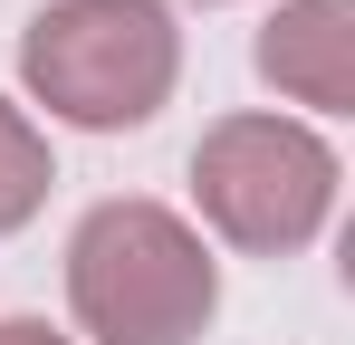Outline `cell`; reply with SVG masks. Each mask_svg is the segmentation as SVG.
<instances>
[{
    "mask_svg": "<svg viewBox=\"0 0 355 345\" xmlns=\"http://www.w3.org/2000/svg\"><path fill=\"white\" fill-rule=\"evenodd\" d=\"M0 345H67L49 317H0Z\"/></svg>",
    "mask_w": 355,
    "mask_h": 345,
    "instance_id": "8992f818",
    "label": "cell"
},
{
    "mask_svg": "<svg viewBox=\"0 0 355 345\" xmlns=\"http://www.w3.org/2000/svg\"><path fill=\"white\" fill-rule=\"evenodd\" d=\"M250 57L279 96L317 115H355V0H279Z\"/></svg>",
    "mask_w": 355,
    "mask_h": 345,
    "instance_id": "277c9868",
    "label": "cell"
},
{
    "mask_svg": "<svg viewBox=\"0 0 355 345\" xmlns=\"http://www.w3.org/2000/svg\"><path fill=\"white\" fill-rule=\"evenodd\" d=\"M49 182H58V163H49V134H39L29 115L10 106V96H0V240L39 221Z\"/></svg>",
    "mask_w": 355,
    "mask_h": 345,
    "instance_id": "5b68a950",
    "label": "cell"
},
{
    "mask_svg": "<svg viewBox=\"0 0 355 345\" xmlns=\"http://www.w3.org/2000/svg\"><path fill=\"white\" fill-rule=\"evenodd\" d=\"M192 202L211 240L250 259H288L336 211V144L297 115H221L192 144Z\"/></svg>",
    "mask_w": 355,
    "mask_h": 345,
    "instance_id": "3957f363",
    "label": "cell"
},
{
    "mask_svg": "<svg viewBox=\"0 0 355 345\" xmlns=\"http://www.w3.org/2000/svg\"><path fill=\"white\" fill-rule=\"evenodd\" d=\"M202 10H231V0H202Z\"/></svg>",
    "mask_w": 355,
    "mask_h": 345,
    "instance_id": "52a82bcc",
    "label": "cell"
},
{
    "mask_svg": "<svg viewBox=\"0 0 355 345\" xmlns=\"http://www.w3.org/2000/svg\"><path fill=\"white\" fill-rule=\"evenodd\" d=\"M67 307L96 345H192L221 317V259L173 202H96L67 230Z\"/></svg>",
    "mask_w": 355,
    "mask_h": 345,
    "instance_id": "6da1fadb",
    "label": "cell"
},
{
    "mask_svg": "<svg viewBox=\"0 0 355 345\" xmlns=\"http://www.w3.org/2000/svg\"><path fill=\"white\" fill-rule=\"evenodd\" d=\"M19 87L77 134L154 125L182 87V29L164 0H49L19 29Z\"/></svg>",
    "mask_w": 355,
    "mask_h": 345,
    "instance_id": "7a4b0ae2",
    "label": "cell"
}]
</instances>
